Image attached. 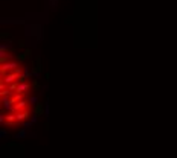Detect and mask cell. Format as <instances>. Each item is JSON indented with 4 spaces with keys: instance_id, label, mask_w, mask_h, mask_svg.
Wrapping results in <instances>:
<instances>
[{
    "instance_id": "obj_1",
    "label": "cell",
    "mask_w": 177,
    "mask_h": 158,
    "mask_svg": "<svg viewBox=\"0 0 177 158\" xmlns=\"http://www.w3.org/2000/svg\"><path fill=\"white\" fill-rule=\"evenodd\" d=\"M17 67H18V62H15V61L2 62V65H0V73H2V75H6L9 72H14Z\"/></svg>"
},
{
    "instance_id": "obj_2",
    "label": "cell",
    "mask_w": 177,
    "mask_h": 158,
    "mask_svg": "<svg viewBox=\"0 0 177 158\" xmlns=\"http://www.w3.org/2000/svg\"><path fill=\"white\" fill-rule=\"evenodd\" d=\"M15 115H17V122L18 123H23L25 120L31 115V109L26 108V109H21V111H15Z\"/></svg>"
},
{
    "instance_id": "obj_3",
    "label": "cell",
    "mask_w": 177,
    "mask_h": 158,
    "mask_svg": "<svg viewBox=\"0 0 177 158\" xmlns=\"http://www.w3.org/2000/svg\"><path fill=\"white\" fill-rule=\"evenodd\" d=\"M26 108H29V101L23 99V101L14 103V109H12V111L15 113V111H21V109H26Z\"/></svg>"
},
{
    "instance_id": "obj_4",
    "label": "cell",
    "mask_w": 177,
    "mask_h": 158,
    "mask_svg": "<svg viewBox=\"0 0 177 158\" xmlns=\"http://www.w3.org/2000/svg\"><path fill=\"white\" fill-rule=\"evenodd\" d=\"M9 56H11V55H8L5 50H0V61H2V62H6V61L9 59Z\"/></svg>"
},
{
    "instance_id": "obj_5",
    "label": "cell",
    "mask_w": 177,
    "mask_h": 158,
    "mask_svg": "<svg viewBox=\"0 0 177 158\" xmlns=\"http://www.w3.org/2000/svg\"><path fill=\"white\" fill-rule=\"evenodd\" d=\"M40 114H43V107H41V103H37L34 108V115H40Z\"/></svg>"
},
{
    "instance_id": "obj_6",
    "label": "cell",
    "mask_w": 177,
    "mask_h": 158,
    "mask_svg": "<svg viewBox=\"0 0 177 158\" xmlns=\"http://www.w3.org/2000/svg\"><path fill=\"white\" fill-rule=\"evenodd\" d=\"M25 135H26V128H23V129H21L20 132L17 134V138H23Z\"/></svg>"
},
{
    "instance_id": "obj_7",
    "label": "cell",
    "mask_w": 177,
    "mask_h": 158,
    "mask_svg": "<svg viewBox=\"0 0 177 158\" xmlns=\"http://www.w3.org/2000/svg\"><path fill=\"white\" fill-rule=\"evenodd\" d=\"M29 103H31V105H37V97H35V96L29 97Z\"/></svg>"
},
{
    "instance_id": "obj_8",
    "label": "cell",
    "mask_w": 177,
    "mask_h": 158,
    "mask_svg": "<svg viewBox=\"0 0 177 158\" xmlns=\"http://www.w3.org/2000/svg\"><path fill=\"white\" fill-rule=\"evenodd\" d=\"M32 88H34V90H38V82H37V81L32 82Z\"/></svg>"
},
{
    "instance_id": "obj_9",
    "label": "cell",
    "mask_w": 177,
    "mask_h": 158,
    "mask_svg": "<svg viewBox=\"0 0 177 158\" xmlns=\"http://www.w3.org/2000/svg\"><path fill=\"white\" fill-rule=\"evenodd\" d=\"M8 49H9L8 44H2V46H0V50H8Z\"/></svg>"
}]
</instances>
